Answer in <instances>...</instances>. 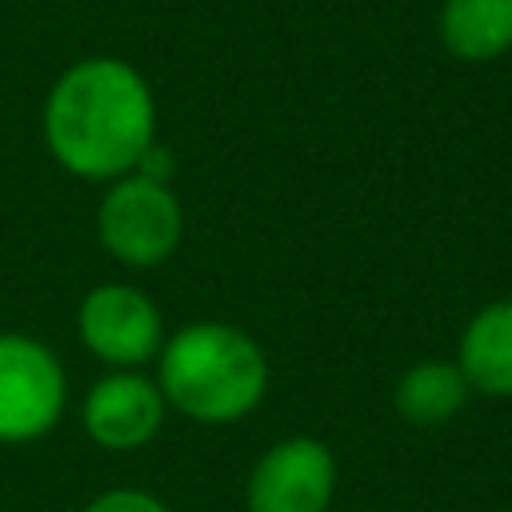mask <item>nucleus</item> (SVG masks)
<instances>
[{
	"label": "nucleus",
	"instance_id": "1",
	"mask_svg": "<svg viewBox=\"0 0 512 512\" xmlns=\"http://www.w3.org/2000/svg\"><path fill=\"white\" fill-rule=\"evenodd\" d=\"M156 140V100L140 68L88 56L64 68L44 100V144L80 180H116Z\"/></svg>",
	"mask_w": 512,
	"mask_h": 512
},
{
	"label": "nucleus",
	"instance_id": "2",
	"mask_svg": "<svg viewBox=\"0 0 512 512\" xmlns=\"http://www.w3.org/2000/svg\"><path fill=\"white\" fill-rule=\"evenodd\" d=\"M156 384L168 408L188 420L232 424L264 400L268 356L248 332L224 320H196L160 344Z\"/></svg>",
	"mask_w": 512,
	"mask_h": 512
},
{
	"label": "nucleus",
	"instance_id": "3",
	"mask_svg": "<svg viewBox=\"0 0 512 512\" xmlns=\"http://www.w3.org/2000/svg\"><path fill=\"white\" fill-rule=\"evenodd\" d=\"M96 236L108 256L128 268L164 264L184 236V208L176 192L140 172L108 180L96 208Z\"/></svg>",
	"mask_w": 512,
	"mask_h": 512
},
{
	"label": "nucleus",
	"instance_id": "4",
	"mask_svg": "<svg viewBox=\"0 0 512 512\" xmlns=\"http://www.w3.org/2000/svg\"><path fill=\"white\" fill-rule=\"evenodd\" d=\"M68 404L64 364L24 332H0V444H28L52 432Z\"/></svg>",
	"mask_w": 512,
	"mask_h": 512
},
{
	"label": "nucleus",
	"instance_id": "5",
	"mask_svg": "<svg viewBox=\"0 0 512 512\" xmlns=\"http://www.w3.org/2000/svg\"><path fill=\"white\" fill-rule=\"evenodd\" d=\"M76 328L84 348L112 368H140L164 344L160 308L132 284H96L80 300Z\"/></svg>",
	"mask_w": 512,
	"mask_h": 512
},
{
	"label": "nucleus",
	"instance_id": "6",
	"mask_svg": "<svg viewBox=\"0 0 512 512\" xmlns=\"http://www.w3.org/2000/svg\"><path fill=\"white\" fill-rule=\"evenodd\" d=\"M336 496V456L316 436L272 444L244 488L248 512H328Z\"/></svg>",
	"mask_w": 512,
	"mask_h": 512
},
{
	"label": "nucleus",
	"instance_id": "7",
	"mask_svg": "<svg viewBox=\"0 0 512 512\" xmlns=\"http://www.w3.org/2000/svg\"><path fill=\"white\" fill-rule=\"evenodd\" d=\"M164 412H168V400L156 380L140 376L136 368H112L88 388L80 420L100 448L132 452L160 432Z\"/></svg>",
	"mask_w": 512,
	"mask_h": 512
},
{
	"label": "nucleus",
	"instance_id": "8",
	"mask_svg": "<svg viewBox=\"0 0 512 512\" xmlns=\"http://www.w3.org/2000/svg\"><path fill=\"white\" fill-rule=\"evenodd\" d=\"M456 368L472 392L512 396V300H492L464 324Z\"/></svg>",
	"mask_w": 512,
	"mask_h": 512
},
{
	"label": "nucleus",
	"instance_id": "9",
	"mask_svg": "<svg viewBox=\"0 0 512 512\" xmlns=\"http://www.w3.org/2000/svg\"><path fill=\"white\" fill-rule=\"evenodd\" d=\"M440 40L456 60H496L512 48V0H444Z\"/></svg>",
	"mask_w": 512,
	"mask_h": 512
},
{
	"label": "nucleus",
	"instance_id": "10",
	"mask_svg": "<svg viewBox=\"0 0 512 512\" xmlns=\"http://www.w3.org/2000/svg\"><path fill=\"white\" fill-rule=\"evenodd\" d=\"M468 392L472 388L464 372L456 368V360H420L396 380L392 404L408 424L436 428V424H448L464 408Z\"/></svg>",
	"mask_w": 512,
	"mask_h": 512
},
{
	"label": "nucleus",
	"instance_id": "11",
	"mask_svg": "<svg viewBox=\"0 0 512 512\" xmlns=\"http://www.w3.org/2000/svg\"><path fill=\"white\" fill-rule=\"evenodd\" d=\"M84 512H172V508L144 488H112V492H100L96 500H88Z\"/></svg>",
	"mask_w": 512,
	"mask_h": 512
},
{
	"label": "nucleus",
	"instance_id": "12",
	"mask_svg": "<svg viewBox=\"0 0 512 512\" xmlns=\"http://www.w3.org/2000/svg\"><path fill=\"white\" fill-rule=\"evenodd\" d=\"M172 168H176L172 152H168L164 144H156V140H152V144L144 148V156L136 160V168H132V172H140V176H148V180H160V184H168Z\"/></svg>",
	"mask_w": 512,
	"mask_h": 512
}]
</instances>
